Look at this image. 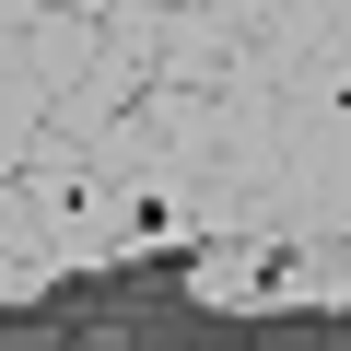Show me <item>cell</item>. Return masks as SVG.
I'll return each instance as SVG.
<instances>
[{
  "label": "cell",
  "mask_w": 351,
  "mask_h": 351,
  "mask_svg": "<svg viewBox=\"0 0 351 351\" xmlns=\"http://www.w3.org/2000/svg\"><path fill=\"white\" fill-rule=\"evenodd\" d=\"M24 199H36V223H47V258L59 269H117V188H106V176L82 164V141H59V129H36L24 141Z\"/></svg>",
  "instance_id": "obj_1"
},
{
  "label": "cell",
  "mask_w": 351,
  "mask_h": 351,
  "mask_svg": "<svg viewBox=\"0 0 351 351\" xmlns=\"http://www.w3.org/2000/svg\"><path fill=\"white\" fill-rule=\"evenodd\" d=\"M269 258H281V246H258V234H211V246H188V304L258 316V281H269Z\"/></svg>",
  "instance_id": "obj_2"
},
{
  "label": "cell",
  "mask_w": 351,
  "mask_h": 351,
  "mask_svg": "<svg viewBox=\"0 0 351 351\" xmlns=\"http://www.w3.org/2000/svg\"><path fill=\"white\" fill-rule=\"evenodd\" d=\"M0 269L59 281V258H47V223H36V199H24V176H0Z\"/></svg>",
  "instance_id": "obj_3"
},
{
  "label": "cell",
  "mask_w": 351,
  "mask_h": 351,
  "mask_svg": "<svg viewBox=\"0 0 351 351\" xmlns=\"http://www.w3.org/2000/svg\"><path fill=\"white\" fill-rule=\"evenodd\" d=\"M164 12H188V0H164Z\"/></svg>",
  "instance_id": "obj_4"
}]
</instances>
